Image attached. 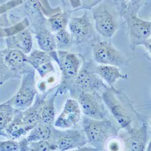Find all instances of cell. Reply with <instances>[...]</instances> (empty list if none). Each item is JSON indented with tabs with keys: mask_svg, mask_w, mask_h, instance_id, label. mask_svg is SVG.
<instances>
[{
	"mask_svg": "<svg viewBox=\"0 0 151 151\" xmlns=\"http://www.w3.org/2000/svg\"><path fill=\"white\" fill-rule=\"evenodd\" d=\"M101 97L105 106L122 129H127L132 127L135 120L145 121L134 108L128 96L114 86L108 87Z\"/></svg>",
	"mask_w": 151,
	"mask_h": 151,
	"instance_id": "obj_1",
	"label": "cell"
},
{
	"mask_svg": "<svg viewBox=\"0 0 151 151\" xmlns=\"http://www.w3.org/2000/svg\"><path fill=\"white\" fill-rule=\"evenodd\" d=\"M82 127L88 143L98 150H104L108 140L117 137L119 132L110 120H94L85 116L82 117Z\"/></svg>",
	"mask_w": 151,
	"mask_h": 151,
	"instance_id": "obj_2",
	"label": "cell"
},
{
	"mask_svg": "<svg viewBox=\"0 0 151 151\" xmlns=\"http://www.w3.org/2000/svg\"><path fill=\"white\" fill-rule=\"evenodd\" d=\"M128 29L129 47L135 51L140 45L145 47L147 58L150 59V35L151 21L140 18L137 15L128 16L124 18Z\"/></svg>",
	"mask_w": 151,
	"mask_h": 151,
	"instance_id": "obj_3",
	"label": "cell"
},
{
	"mask_svg": "<svg viewBox=\"0 0 151 151\" xmlns=\"http://www.w3.org/2000/svg\"><path fill=\"white\" fill-rule=\"evenodd\" d=\"M108 88L103 80L86 65V68L84 66L79 71L76 76L68 86L67 90L74 99L78 94L84 91L93 92L102 95Z\"/></svg>",
	"mask_w": 151,
	"mask_h": 151,
	"instance_id": "obj_4",
	"label": "cell"
},
{
	"mask_svg": "<svg viewBox=\"0 0 151 151\" xmlns=\"http://www.w3.org/2000/svg\"><path fill=\"white\" fill-rule=\"evenodd\" d=\"M35 71L23 75L19 90L16 94L5 104L11 105L14 109L24 111L30 106L37 94Z\"/></svg>",
	"mask_w": 151,
	"mask_h": 151,
	"instance_id": "obj_5",
	"label": "cell"
},
{
	"mask_svg": "<svg viewBox=\"0 0 151 151\" xmlns=\"http://www.w3.org/2000/svg\"><path fill=\"white\" fill-rule=\"evenodd\" d=\"M58 65L61 71V83L58 88L59 93L67 91L68 87L76 76L81 67V60L76 55L67 51L57 50Z\"/></svg>",
	"mask_w": 151,
	"mask_h": 151,
	"instance_id": "obj_6",
	"label": "cell"
},
{
	"mask_svg": "<svg viewBox=\"0 0 151 151\" xmlns=\"http://www.w3.org/2000/svg\"><path fill=\"white\" fill-rule=\"evenodd\" d=\"M85 116L94 120L107 119V112L101 95L93 92H81L75 97Z\"/></svg>",
	"mask_w": 151,
	"mask_h": 151,
	"instance_id": "obj_7",
	"label": "cell"
},
{
	"mask_svg": "<svg viewBox=\"0 0 151 151\" xmlns=\"http://www.w3.org/2000/svg\"><path fill=\"white\" fill-rule=\"evenodd\" d=\"M93 54L95 61L102 65L120 67L128 64V60L126 56L106 40L96 44L93 48Z\"/></svg>",
	"mask_w": 151,
	"mask_h": 151,
	"instance_id": "obj_8",
	"label": "cell"
},
{
	"mask_svg": "<svg viewBox=\"0 0 151 151\" xmlns=\"http://www.w3.org/2000/svg\"><path fill=\"white\" fill-rule=\"evenodd\" d=\"M93 17L97 33L105 39H109L119 28V23L109 8L99 4L93 9Z\"/></svg>",
	"mask_w": 151,
	"mask_h": 151,
	"instance_id": "obj_9",
	"label": "cell"
},
{
	"mask_svg": "<svg viewBox=\"0 0 151 151\" xmlns=\"http://www.w3.org/2000/svg\"><path fill=\"white\" fill-rule=\"evenodd\" d=\"M122 140L123 149L131 151H143L146 149L148 140V125L143 121L138 127H131L125 132L118 133Z\"/></svg>",
	"mask_w": 151,
	"mask_h": 151,
	"instance_id": "obj_10",
	"label": "cell"
},
{
	"mask_svg": "<svg viewBox=\"0 0 151 151\" xmlns=\"http://www.w3.org/2000/svg\"><path fill=\"white\" fill-rule=\"evenodd\" d=\"M51 138L56 142L58 149L63 151L78 149L88 143L83 130L75 128L59 131L54 128Z\"/></svg>",
	"mask_w": 151,
	"mask_h": 151,
	"instance_id": "obj_11",
	"label": "cell"
},
{
	"mask_svg": "<svg viewBox=\"0 0 151 151\" xmlns=\"http://www.w3.org/2000/svg\"><path fill=\"white\" fill-rule=\"evenodd\" d=\"M68 26L73 42L82 44L90 40L93 26L86 11L81 17H70Z\"/></svg>",
	"mask_w": 151,
	"mask_h": 151,
	"instance_id": "obj_12",
	"label": "cell"
},
{
	"mask_svg": "<svg viewBox=\"0 0 151 151\" xmlns=\"http://www.w3.org/2000/svg\"><path fill=\"white\" fill-rule=\"evenodd\" d=\"M81 119V110L78 102L76 99H68L54 125L61 129L75 128Z\"/></svg>",
	"mask_w": 151,
	"mask_h": 151,
	"instance_id": "obj_13",
	"label": "cell"
},
{
	"mask_svg": "<svg viewBox=\"0 0 151 151\" xmlns=\"http://www.w3.org/2000/svg\"><path fill=\"white\" fill-rule=\"evenodd\" d=\"M1 55L6 64L13 71L24 75L34 71L27 60V55L19 50L7 48L1 51Z\"/></svg>",
	"mask_w": 151,
	"mask_h": 151,
	"instance_id": "obj_14",
	"label": "cell"
},
{
	"mask_svg": "<svg viewBox=\"0 0 151 151\" xmlns=\"http://www.w3.org/2000/svg\"><path fill=\"white\" fill-rule=\"evenodd\" d=\"M8 48L17 50L25 55L31 52L33 47V38L29 30L25 29L22 31L9 36L6 39Z\"/></svg>",
	"mask_w": 151,
	"mask_h": 151,
	"instance_id": "obj_15",
	"label": "cell"
},
{
	"mask_svg": "<svg viewBox=\"0 0 151 151\" xmlns=\"http://www.w3.org/2000/svg\"><path fill=\"white\" fill-rule=\"evenodd\" d=\"M45 96H37L34 104L22 111V121L27 132L32 129L41 122V108Z\"/></svg>",
	"mask_w": 151,
	"mask_h": 151,
	"instance_id": "obj_16",
	"label": "cell"
},
{
	"mask_svg": "<svg viewBox=\"0 0 151 151\" xmlns=\"http://www.w3.org/2000/svg\"><path fill=\"white\" fill-rule=\"evenodd\" d=\"M93 70L110 87L114 86L119 79H124L128 78V74H123L119 67L114 65H101L96 67Z\"/></svg>",
	"mask_w": 151,
	"mask_h": 151,
	"instance_id": "obj_17",
	"label": "cell"
},
{
	"mask_svg": "<svg viewBox=\"0 0 151 151\" xmlns=\"http://www.w3.org/2000/svg\"><path fill=\"white\" fill-rule=\"evenodd\" d=\"M6 137L17 140L27 134L22 121V111L15 109L13 119L4 129Z\"/></svg>",
	"mask_w": 151,
	"mask_h": 151,
	"instance_id": "obj_18",
	"label": "cell"
},
{
	"mask_svg": "<svg viewBox=\"0 0 151 151\" xmlns=\"http://www.w3.org/2000/svg\"><path fill=\"white\" fill-rule=\"evenodd\" d=\"M37 44L41 50L47 53L57 51L55 36L49 29H43L36 35Z\"/></svg>",
	"mask_w": 151,
	"mask_h": 151,
	"instance_id": "obj_19",
	"label": "cell"
},
{
	"mask_svg": "<svg viewBox=\"0 0 151 151\" xmlns=\"http://www.w3.org/2000/svg\"><path fill=\"white\" fill-rule=\"evenodd\" d=\"M53 128V125L40 122L30 130L26 139L29 143L49 139L52 137Z\"/></svg>",
	"mask_w": 151,
	"mask_h": 151,
	"instance_id": "obj_20",
	"label": "cell"
},
{
	"mask_svg": "<svg viewBox=\"0 0 151 151\" xmlns=\"http://www.w3.org/2000/svg\"><path fill=\"white\" fill-rule=\"evenodd\" d=\"M59 93V91L58 88L53 96L44 100L41 112V122L53 125L55 117V100Z\"/></svg>",
	"mask_w": 151,
	"mask_h": 151,
	"instance_id": "obj_21",
	"label": "cell"
},
{
	"mask_svg": "<svg viewBox=\"0 0 151 151\" xmlns=\"http://www.w3.org/2000/svg\"><path fill=\"white\" fill-rule=\"evenodd\" d=\"M70 17L71 12L70 11H65L63 13L59 12L50 17L47 20L48 29L55 33L60 30L66 29Z\"/></svg>",
	"mask_w": 151,
	"mask_h": 151,
	"instance_id": "obj_22",
	"label": "cell"
},
{
	"mask_svg": "<svg viewBox=\"0 0 151 151\" xmlns=\"http://www.w3.org/2000/svg\"><path fill=\"white\" fill-rule=\"evenodd\" d=\"M122 17L137 15L138 12L145 3L146 0H117Z\"/></svg>",
	"mask_w": 151,
	"mask_h": 151,
	"instance_id": "obj_23",
	"label": "cell"
},
{
	"mask_svg": "<svg viewBox=\"0 0 151 151\" xmlns=\"http://www.w3.org/2000/svg\"><path fill=\"white\" fill-rule=\"evenodd\" d=\"M27 60L29 64L35 69L48 62H52L53 60L48 53L42 50H35L27 56Z\"/></svg>",
	"mask_w": 151,
	"mask_h": 151,
	"instance_id": "obj_24",
	"label": "cell"
},
{
	"mask_svg": "<svg viewBox=\"0 0 151 151\" xmlns=\"http://www.w3.org/2000/svg\"><path fill=\"white\" fill-rule=\"evenodd\" d=\"M54 36L57 50L67 51L72 46L73 42L71 35L66 29L58 31L55 33Z\"/></svg>",
	"mask_w": 151,
	"mask_h": 151,
	"instance_id": "obj_25",
	"label": "cell"
},
{
	"mask_svg": "<svg viewBox=\"0 0 151 151\" xmlns=\"http://www.w3.org/2000/svg\"><path fill=\"white\" fill-rule=\"evenodd\" d=\"M15 109L7 104L0 105V131H4L6 126L13 119Z\"/></svg>",
	"mask_w": 151,
	"mask_h": 151,
	"instance_id": "obj_26",
	"label": "cell"
},
{
	"mask_svg": "<svg viewBox=\"0 0 151 151\" xmlns=\"http://www.w3.org/2000/svg\"><path fill=\"white\" fill-rule=\"evenodd\" d=\"M57 149H58L56 142L51 138L47 140L30 142L29 143V150L47 151L55 150Z\"/></svg>",
	"mask_w": 151,
	"mask_h": 151,
	"instance_id": "obj_27",
	"label": "cell"
},
{
	"mask_svg": "<svg viewBox=\"0 0 151 151\" xmlns=\"http://www.w3.org/2000/svg\"><path fill=\"white\" fill-rule=\"evenodd\" d=\"M0 150L1 151H17L20 150L19 142L15 140H9L0 142Z\"/></svg>",
	"mask_w": 151,
	"mask_h": 151,
	"instance_id": "obj_28",
	"label": "cell"
},
{
	"mask_svg": "<svg viewBox=\"0 0 151 151\" xmlns=\"http://www.w3.org/2000/svg\"><path fill=\"white\" fill-rule=\"evenodd\" d=\"M116 137H112L108 140L106 143L105 149L108 150H122L123 149V143L120 138H116Z\"/></svg>",
	"mask_w": 151,
	"mask_h": 151,
	"instance_id": "obj_29",
	"label": "cell"
},
{
	"mask_svg": "<svg viewBox=\"0 0 151 151\" xmlns=\"http://www.w3.org/2000/svg\"><path fill=\"white\" fill-rule=\"evenodd\" d=\"M35 70L37 71V72L39 73L40 75L41 76V77L42 78H45L46 76L51 73L55 71L52 62H48L47 63H45V64L36 68Z\"/></svg>",
	"mask_w": 151,
	"mask_h": 151,
	"instance_id": "obj_30",
	"label": "cell"
},
{
	"mask_svg": "<svg viewBox=\"0 0 151 151\" xmlns=\"http://www.w3.org/2000/svg\"><path fill=\"white\" fill-rule=\"evenodd\" d=\"M81 7L80 9L91 10L102 2V0H79Z\"/></svg>",
	"mask_w": 151,
	"mask_h": 151,
	"instance_id": "obj_31",
	"label": "cell"
},
{
	"mask_svg": "<svg viewBox=\"0 0 151 151\" xmlns=\"http://www.w3.org/2000/svg\"><path fill=\"white\" fill-rule=\"evenodd\" d=\"M71 5L73 9H79L81 7V4L79 0H69Z\"/></svg>",
	"mask_w": 151,
	"mask_h": 151,
	"instance_id": "obj_32",
	"label": "cell"
},
{
	"mask_svg": "<svg viewBox=\"0 0 151 151\" xmlns=\"http://www.w3.org/2000/svg\"><path fill=\"white\" fill-rule=\"evenodd\" d=\"M76 150H98V149H97L96 148L90 146H82L81 147H79Z\"/></svg>",
	"mask_w": 151,
	"mask_h": 151,
	"instance_id": "obj_33",
	"label": "cell"
}]
</instances>
